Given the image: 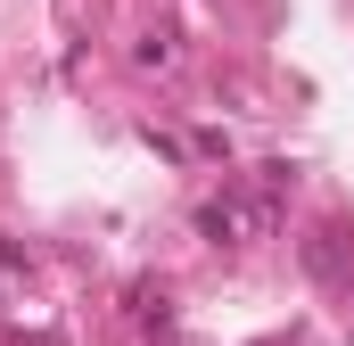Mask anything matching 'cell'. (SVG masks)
Instances as JSON below:
<instances>
[{"label":"cell","mask_w":354,"mask_h":346,"mask_svg":"<svg viewBox=\"0 0 354 346\" xmlns=\"http://www.w3.org/2000/svg\"><path fill=\"white\" fill-rule=\"evenodd\" d=\"M305 264H313L322 280H338V272H346V256H338V231H322V239L305 248Z\"/></svg>","instance_id":"2"},{"label":"cell","mask_w":354,"mask_h":346,"mask_svg":"<svg viewBox=\"0 0 354 346\" xmlns=\"http://www.w3.org/2000/svg\"><path fill=\"white\" fill-rule=\"evenodd\" d=\"M132 58H140V66H174V33H149V42H140Z\"/></svg>","instance_id":"3"},{"label":"cell","mask_w":354,"mask_h":346,"mask_svg":"<svg viewBox=\"0 0 354 346\" xmlns=\"http://www.w3.org/2000/svg\"><path fill=\"white\" fill-rule=\"evenodd\" d=\"M132 322H140V330H165V322H174L165 289H149V280H140V289H132Z\"/></svg>","instance_id":"1"}]
</instances>
